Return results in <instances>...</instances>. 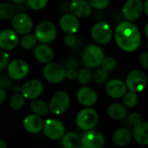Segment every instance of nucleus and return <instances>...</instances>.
Here are the masks:
<instances>
[{
    "label": "nucleus",
    "instance_id": "nucleus-23",
    "mask_svg": "<svg viewBox=\"0 0 148 148\" xmlns=\"http://www.w3.org/2000/svg\"><path fill=\"white\" fill-rule=\"evenodd\" d=\"M113 142L118 147H125L132 140V134L127 128H119L113 134Z\"/></svg>",
    "mask_w": 148,
    "mask_h": 148
},
{
    "label": "nucleus",
    "instance_id": "nucleus-31",
    "mask_svg": "<svg viewBox=\"0 0 148 148\" xmlns=\"http://www.w3.org/2000/svg\"><path fill=\"white\" fill-rule=\"evenodd\" d=\"M123 101L126 108H133L138 103V95L136 93L129 91L128 93L125 94Z\"/></svg>",
    "mask_w": 148,
    "mask_h": 148
},
{
    "label": "nucleus",
    "instance_id": "nucleus-37",
    "mask_svg": "<svg viewBox=\"0 0 148 148\" xmlns=\"http://www.w3.org/2000/svg\"><path fill=\"white\" fill-rule=\"evenodd\" d=\"M62 65L65 69H75L78 68L79 62L77 59H75V57H68L65 60H63Z\"/></svg>",
    "mask_w": 148,
    "mask_h": 148
},
{
    "label": "nucleus",
    "instance_id": "nucleus-29",
    "mask_svg": "<svg viewBox=\"0 0 148 148\" xmlns=\"http://www.w3.org/2000/svg\"><path fill=\"white\" fill-rule=\"evenodd\" d=\"M37 43V40L35 36V35L32 34H26L23 36V38L21 39V45L24 49L29 50L34 49L36 46Z\"/></svg>",
    "mask_w": 148,
    "mask_h": 148
},
{
    "label": "nucleus",
    "instance_id": "nucleus-8",
    "mask_svg": "<svg viewBox=\"0 0 148 148\" xmlns=\"http://www.w3.org/2000/svg\"><path fill=\"white\" fill-rule=\"evenodd\" d=\"M29 71L28 63L23 59H14L9 62L7 66L8 76L15 81H21L24 79Z\"/></svg>",
    "mask_w": 148,
    "mask_h": 148
},
{
    "label": "nucleus",
    "instance_id": "nucleus-33",
    "mask_svg": "<svg viewBox=\"0 0 148 148\" xmlns=\"http://www.w3.org/2000/svg\"><path fill=\"white\" fill-rule=\"evenodd\" d=\"M116 65H117L116 60L112 56H108V57L103 59L101 66L102 69H104L105 71H107L108 73V72L114 70L116 68Z\"/></svg>",
    "mask_w": 148,
    "mask_h": 148
},
{
    "label": "nucleus",
    "instance_id": "nucleus-14",
    "mask_svg": "<svg viewBox=\"0 0 148 148\" xmlns=\"http://www.w3.org/2000/svg\"><path fill=\"white\" fill-rule=\"evenodd\" d=\"M43 92V86L38 80H29L26 82L20 90V94L24 99L35 100L37 99Z\"/></svg>",
    "mask_w": 148,
    "mask_h": 148
},
{
    "label": "nucleus",
    "instance_id": "nucleus-5",
    "mask_svg": "<svg viewBox=\"0 0 148 148\" xmlns=\"http://www.w3.org/2000/svg\"><path fill=\"white\" fill-rule=\"evenodd\" d=\"M70 106V96L66 91H57L50 100L49 109L56 115L64 114Z\"/></svg>",
    "mask_w": 148,
    "mask_h": 148
},
{
    "label": "nucleus",
    "instance_id": "nucleus-26",
    "mask_svg": "<svg viewBox=\"0 0 148 148\" xmlns=\"http://www.w3.org/2000/svg\"><path fill=\"white\" fill-rule=\"evenodd\" d=\"M30 109L36 115L38 116L46 115L49 112V106L47 105V103L38 98L32 100V101L30 102Z\"/></svg>",
    "mask_w": 148,
    "mask_h": 148
},
{
    "label": "nucleus",
    "instance_id": "nucleus-43",
    "mask_svg": "<svg viewBox=\"0 0 148 148\" xmlns=\"http://www.w3.org/2000/svg\"><path fill=\"white\" fill-rule=\"evenodd\" d=\"M5 98H6V91H4L3 89H0V104L4 101Z\"/></svg>",
    "mask_w": 148,
    "mask_h": 148
},
{
    "label": "nucleus",
    "instance_id": "nucleus-48",
    "mask_svg": "<svg viewBox=\"0 0 148 148\" xmlns=\"http://www.w3.org/2000/svg\"><path fill=\"white\" fill-rule=\"evenodd\" d=\"M77 148H85V147H82V146H80V147H77Z\"/></svg>",
    "mask_w": 148,
    "mask_h": 148
},
{
    "label": "nucleus",
    "instance_id": "nucleus-28",
    "mask_svg": "<svg viewBox=\"0 0 148 148\" xmlns=\"http://www.w3.org/2000/svg\"><path fill=\"white\" fill-rule=\"evenodd\" d=\"M25 103V99L20 93H15L10 99V106L14 110H20Z\"/></svg>",
    "mask_w": 148,
    "mask_h": 148
},
{
    "label": "nucleus",
    "instance_id": "nucleus-46",
    "mask_svg": "<svg viewBox=\"0 0 148 148\" xmlns=\"http://www.w3.org/2000/svg\"><path fill=\"white\" fill-rule=\"evenodd\" d=\"M0 148H7L6 143L3 140H0Z\"/></svg>",
    "mask_w": 148,
    "mask_h": 148
},
{
    "label": "nucleus",
    "instance_id": "nucleus-38",
    "mask_svg": "<svg viewBox=\"0 0 148 148\" xmlns=\"http://www.w3.org/2000/svg\"><path fill=\"white\" fill-rule=\"evenodd\" d=\"M10 62V55L7 51L0 49V70H3L7 68Z\"/></svg>",
    "mask_w": 148,
    "mask_h": 148
},
{
    "label": "nucleus",
    "instance_id": "nucleus-34",
    "mask_svg": "<svg viewBox=\"0 0 148 148\" xmlns=\"http://www.w3.org/2000/svg\"><path fill=\"white\" fill-rule=\"evenodd\" d=\"M49 0H26L28 6L35 10H39L46 7Z\"/></svg>",
    "mask_w": 148,
    "mask_h": 148
},
{
    "label": "nucleus",
    "instance_id": "nucleus-7",
    "mask_svg": "<svg viewBox=\"0 0 148 148\" xmlns=\"http://www.w3.org/2000/svg\"><path fill=\"white\" fill-rule=\"evenodd\" d=\"M65 71L66 69L61 63L51 62L44 66L42 75L45 80L49 82L52 84H58L65 79Z\"/></svg>",
    "mask_w": 148,
    "mask_h": 148
},
{
    "label": "nucleus",
    "instance_id": "nucleus-40",
    "mask_svg": "<svg viewBox=\"0 0 148 148\" xmlns=\"http://www.w3.org/2000/svg\"><path fill=\"white\" fill-rule=\"evenodd\" d=\"M11 85L10 78L5 75L0 74V89H3L4 91L10 89Z\"/></svg>",
    "mask_w": 148,
    "mask_h": 148
},
{
    "label": "nucleus",
    "instance_id": "nucleus-17",
    "mask_svg": "<svg viewBox=\"0 0 148 148\" xmlns=\"http://www.w3.org/2000/svg\"><path fill=\"white\" fill-rule=\"evenodd\" d=\"M76 99L81 105L84 107H92L96 103L98 95L93 88L83 87L77 91Z\"/></svg>",
    "mask_w": 148,
    "mask_h": 148
},
{
    "label": "nucleus",
    "instance_id": "nucleus-13",
    "mask_svg": "<svg viewBox=\"0 0 148 148\" xmlns=\"http://www.w3.org/2000/svg\"><path fill=\"white\" fill-rule=\"evenodd\" d=\"M105 144L103 134L96 130L85 131L81 138V145L85 148H101Z\"/></svg>",
    "mask_w": 148,
    "mask_h": 148
},
{
    "label": "nucleus",
    "instance_id": "nucleus-39",
    "mask_svg": "<svg viewBox=\"0 0 148 148\" xmlns=\"http://www.w3.org/2000/svg\"><path fill=\"white\" fill-rule=\"evenodd\" d=\"M64 43L68 47L74 48L78 43V39L75 36V34H67L64 37Z\"/></svg>",
    "mask_w": 148,
    "mask_h": 148
},
{
    "label": "nucleus",
    "instance_id": "nucleus-30",
    "mask_svg": "<svg viewBox=\"0 0 148 148\" xmlns=\"http://www.w3.org/2000/svg\"><path fill=\"white\" fill-rule=\"evenodd\" d=\"M92 77H93V75L90 69L88 68H84V69H80L79 72H77L76 79H77L78 83L82 85H86L92 80Z\"/></svg>",
    "mask_w": 148,
    "mask_h": 148
},
{
    "label": "nucleus",
    "instance_id": "nucleus-15",
    "mask_svg": "<svg viewBox=\"0 0 148 148\" xmlns=\"http://www.w3.org/2000/svg\"><path fill=\"white\" fill-rule=\"evenodd\" d=\"M18 35L10 29L0 31V49L10 51L14 49L18 44Z\"/></svg>",
    "mask_w": 148,
    "mask_h": 148
},
{
    "label": "nucleus",
    "instance_id": "nucleus-10",
    "mask_svg": "<svg viewBox=\"0 0 148 148\" xmlns=\"http://www.w3.org/2000/svg\"><path fill=\"white\" fill-rule=\"evenodd\" d=\"M42 131L44 135L52 140L62 139L65 134V127L63 123L57 119H48L43 123Z\"/></svg>",
    "mask_w": 148,
    "mask_h": 148
},
{
    "label": "nucleus",
    "instance_id": "nucleus-25",
    "mask_svg": "<svg viewBox=\"0 0 148 148\" xmlns=\"http://www.w3.org/2000/svg\"><path fill=\"white\" fill-rule=\"evenodd\" d=\"M61 142L63 148H77L81 146V138L76 133L69 132L63 134Z\"/></svg>",
    "mask_w": 148,
    "mask_h": 148
},
{
    "label": "nucleus",
    "instance_id": "nucleus-12",
    "mask_svg": "<svg viewBox=\"0 0 148 148\" xmlns=\"http://www.w3.org/2000/svg\"><path fill=\"white\" fill-rule=\"evenodd\" d=\"M12 27L16 34L24 36L31 31L33 22L29 15L25 13H17L12 17Z\"/></svg>",
    "mask_w": 148,
    "mask_h": 148
},
{
    "label": "nucleus",
    "instance_id": "nucleus-27",
    "mask_svg": "<svg viewBox=\"0 0 148 148\" xmlns=\"http://www.w3.org/2000/svg\"><path fill=\"white\" fill-rule=\"evenodd\" d=\"M15 15L14 7L6 2L0 3V18L3 20H10Z\"/></svg>",
    "mask_w": 148,
    "mask_h": 148
},
{
    "label": "nucleus",
    "instance_id": "nucleus-32",
    "mask_svg": "<svg viewBox=\"0 0 148 148\" xmlns=\"http://www.w3.org/2000/svg\"><path fill=\"white\" fill-rule=\"evenodd\" d=\"M93 78H94V81L95 82V83L101 85V84H104L108 81V73L102 69H99L95 72Z\"/></svg>",
    "mask_w": 148,
    "mask_h": 148
},
{
    "label": "nucleus",
    "instance_id": "nucleus-6",
    "mask_svg": "<svg viewBox=\"0 0 148 148\" xmlns=\"http://www.w3.org/2000/svg\"><path fill=\"white\" fill-rule=\"evenodd\" d=\"M57 30L54 23L49 21L41 22L36 28L35 36L37 42L47 44L55 40L56 37Z\"/></svg>",
    "mask_w": 148,
    "mask_h": 148
},
{
    "label": "nucleus",
    "instance_id": "nucleus-16",
    "mask_svg": "<svg viewBox=\"0 0 148 148\" xmlns=\"http://www.w3.org/2000/svg\"><path fill=\"white\" fill-rule=\"evenodd\" d=\"M69 10L75 16L79 18H87L92 13V8L86 0H72L69 4Z\"/></svg>",
    "mask_w": 148,
    "mask_h": 148
},
{
    "label": "nucleus",
    "instance_id": "nucleus-42",
    "mask_svg": "<svg viewBox=\"0 0 148 148\" xmlns=\"http://www.w3.org/2000/svg\"><path fill=\"white\" fill-rule=\"evenodd\" d=\"M140 62L141 64V66L147 69H148V52H144L141 54V56H140Z\"/></svg>",
    "mask_w": 148,
    "mask_h": 148
},
{
    "label": "nucleus",
    "instance_id": "nucleus-47",
    "mask_svg": "<svg viewBox=\"0 0 148 148\" xmlns=\"http://www.w3.org/2000/svg\"><path fill=\"white\" fill-rule=\"evenodd\" d=\"M147 28H148V23H147V24H146V36H148Z\"/></svg>",
    "mask_w": 148,
    "mask_h": 148
},
{
    "label": "nucleus",
    "instance_id": "nucleus-3",
    "mask_svg": "<svg viewBox=\"0 0 148 148\" xmlns=\"http://www.w3.org/2000/svg\"><path fill=\"white\" fill-rule=\"evenodd\" d=\"M91 36L97 44L106 45L113 38V30L107 22L100 21L92 27Z\"/></svg>",
    "mask_w": 148,
    "mask_h": 148
},
{
    "label": "nucleus",
    "instance_id": "nucleus-11",
    "mask_svg": "<svg viewBox=\"0 0 148 148\" xmlns=\"http://www.w3.org/2000/svg\"><path fill=\"white\" fill-rule=\"evenodd\" d=\"M143 13V2L141 0H127L122 8V14L128 22L138 20Z\"/></svg>",
    "mask_w": 148,
    "mask_h": 148
},
{
    "label": "nucleus",
    "instance_id": "nucleus-2",
    "mask_svg": "<svg viewBox=\"0 0 148 148\" xmlns=\"http://www.w3.org/2000/svg\"><path fill=\"white\" fill-rule=\"evenodd\" d=\"M105 58L102 49L95 44L88 45L82 54V62L88 69L99 68Z\"/></svg>",
    "mask_w": 148,
    "mask_h": 148
},
{
    "label": "nucleus",
    "instance_id": "nucleus-36",
    "mask_svg": "<svg viewBox=\"0 0 148 148\" xmlns=\"http://www.w3.org/2000/svg\"><path fill=\"white\" fill-rule=\"evenodd\" d=\"M142 121H142V116L139 113H137V112H134V113L130 114L127 116V122L131 127H134V126L140 124Z\"/></svg>",
    "mask_w": 148,
    "mask_h": 148
},
{
    "label": "nucleus",
    "instance_id": "nucleus-18",
    "mask_svg": "<svg viewBox=\"0 0 148 148\" xmlns=\"http://www.w3.org/2000/svg\"><path fill=\"white\" fill-rule=\"evenodd\" d=\"M60 27L67 34H75L80 29V21L71 13H65L60 19Z\"/></svg>",
    "mask_w": 148,
    "mask_h": 148
},
{
    "label": "nucleus",
    "instance_id": "nucleus-21",
    "mask_svg": "<svg viewBox=\"0 0 148 148\" xmlns=\"http://www.w3.org/2000/svg\"><path fill=\"white\" fill-rule=\"evenodd\" d=\"M24 129L30 134H37L42 130L43 121L42 118L36 114L27 115L23 121Z\"/></svg>",
    "mask_w": 148,
    "mask_h": 148
},
{
    "label": "nucleus",
    "instance_id": "nucleus-4",
    "mask_svg": "<svg viewBox=\"0 0 148 148\" xmlns=\"http://www.w3.org/2000/svg\"><path fill=\"white\" fill-rule=\"evenodd\" d=\"M99 115L96 110L91 108L82 109L76 116V125L84 131L93 129L98 123Z\"/></svg>",
    "mask_w": 148,
    "mask_h": 148
},
{
    "label": "nucleus",
    "instance_id": "nucleus-35",
    "mask_svg": "<svg viewBox=\"0 0 148 148\" xmlns=\"http://www.w3.org/2000/svg\"><path fill=\"white\" fill-rule=\"evenodd\" d=\"M87 2L91 6V8L97 10L106 9L110 3V0H88Z\"/></svg>",
    "mask_w": 148,
    "mask_h": 148
},
{
    "label": "nucleus",
    "instance_id": "nucleus-41",
    "mask_svg": "<svg viewBox=\"0 0 148 148\" xmlns=\"http://www.w3.org/2000/svg\"><path fill=\"white\" fill-rule=\"evenodd\" d=\"M77 77V71L76 69H66L65 71V78L69 81H74Z\"/></svg>",
    "mask_w": 148,
    "mask_h": 148
},
{
    "label": "nucleus",
    "instance_id": "nucleus-1",
    "mask_svg": "<svg viewBox=\"0 0 148 148\" xmlns=\"http://www.w3.org/2000/svg\"><path fill=\"white\" fill-rule=\"evenodd\" d=\"M114 37L119 48L126 52L136 51L141 44V35L138 27L128 21H123L118 24Z\"/></svg>",
    "mask_w": 148,
    "mask_h": 148
},
{
    "label": "nucleus",
    "instance_id": "nucleus-44",
    "mask_svg": "<svg viewBox=\"0 0 148 148\" xmlns=\"http://www.w3.org/2000/svg\"><path fill=\"white\" fill-rule=\"evenodd\" d=\"M143 11H145V13L148 15V0H146L143 3Z\"/></svg>",
    "mask_w": 148,
    "mask_h": 148
},
{
    "label": "nucleus",
    "instance_id": "nucleus-22",
    "mask_svg": "<svg viewBox=\"0 0 148 148\" xmlns=\"http://www.w3.org/2000/svg\"><path fill=\"white\" fill-rule=\"evenodd\" d=\"M132 137L134 140L142 146L148 145V124L146 121H142L140 124L134 127Z\"/></svg>",
    "mask_w": 148,
    "mask_h": 148
},
{
    "label": "nucleus",
    "instance_id": "nucleus-9",
    "mask_svg": "<svg viewBox=\"0 0 148 148\" xmlns=\"http://www.w3.org/2000/svg\"><path fill=\"white\" fill-rule=\"evenodd\" d=\"M147 78L146 74L141 70L131 71L126 79V87L131 92L139 93L143 91L147 85Z\"/></svg>",
    "mask_w": 148,
    "mask_h": 148
},
{
    "label": "nucleus",
    "instance_id": "nucleus-20",
    "mask_svg": "<svg viewBox=\"0 0 148 148\" xmlns=\"http://www.w3.org/2000/svg\"><path fill=\"white\" fill-rule=\"evenodd\" d=\"M34 56L36 59L43 64H47L52 62L54 59V51L53 49L47 44H40L35 47L34 49Z\"/></svg>",
    "mask_w": 148,
    "mask_h": 148
},
{
    "label": "nucleus",
    "instance_id": "nucleus-19",
    "mask_svg": "<svg viewBox=\"0 0 148 148\" xmlns=\"http://www.w3.org/2000/svg\"><path fill=\"white\" fill-rule=\"evenodd\" d=\"M106 91L110 97L120 99L127 93V87L122 81L119 79H113L107 83Z\"/></svg>",
    "mask_w": 148,
    "mask_h": 148
},
{
    "label": "nucleus",
    "instance_id": "nucleus-24",
    "mask_svg": "<svg viewBox=\"0 0 148 148\" xmlns=\"http://www.w3.org/2000/svg\"><path fill=\"white\" fill-rule=\"evenodd\" d=\"M108 115L114 120V121H121L126 118L127 116V108L124 105L120 103H113L111 104L107 110Z\"/></svg>",
    "mask_w": 148,
    "mask_h": 148
},
{
    "label": "nucleus",
    "instance_id": "nucleus-45",
    "mask_svg": "<svg viewBox=\"0 0 148 148\" xmlns=\"http://www.w3.org/2000/svg\"><path fill=\"white\" fill-rule=\"evenodd\" d=\"M26 0H12V2L13 3H15L16 4H22V3H23L24 2H25Z\"/></svg>",
    "mask_w": 148,
    "mask_h": 148
}]
</instances>
